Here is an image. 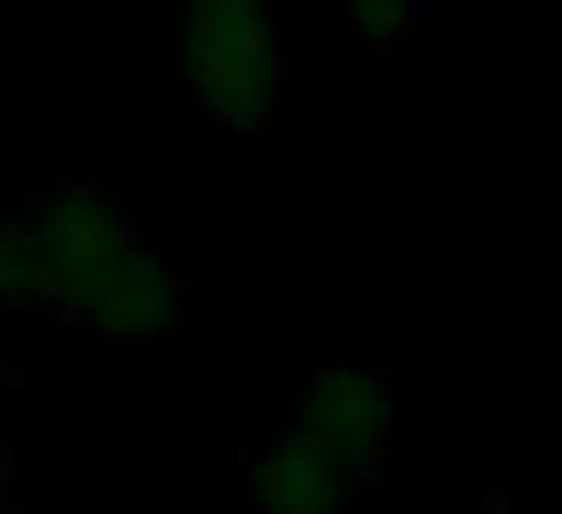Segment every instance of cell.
Returning a JSON list of instances; mask_svg holds the SVG:
<instances>
[{
	"label": "cell",
	"instance_id": "6da1fadb",
	"mask_svg": "<svg viewBox=\"0 0 562 514\" xmlns=\"http://www.w3.org/2000/svg\"><path fill=\"white\" fill-rule=\"evenodd\" d=\"M170 62L206 122H218L224 134H260L284 86L272 0H188Z\"/></svg>",
	"mask_w": 562,
	"mask_h": 514
},
{
	"label": "cell",
	"instance_id": "7a4b0ae2",
	"mask_svg": "<svg viewBox=\"0 0 562 514\" xmlns=\"http://www.w3.org/2000/svg\"><path fill=\"white\" fill-rule=\"evenodd\" d=\"M296 424L315 442H327L357 478H375L387 460V429H393V393L387 369L363 364V357H333L308 376L303 400H296Z\"/></svg>",
	"mask_w": 562,
	"mask_h": 514
},
{
	"label": "cell",
	"instance_id": "3957f363",
	"mask_svg": "<svg viewBox=\"0 0 562 514\" xmlns=\"http://www.w3.org/2000/svg\"><path fill=\"white\" fill-rule=\"evenodd\" d=\"M243 490L255 514H351L363 478L303 424H284L260 454H248Z\"/></svg>",
	"mask_w": 562,
	"mask_h": 514
},
{
	"label": "cell",
	"instance_id": "277c9868",
	"mask_svg": "<svg viewBox=\"0 0 562 514\" xmlns=\"http://www.w3.org/2000/svg\"><path fill=\"white\" fill-rule=\"evenodd\" d=\"M188 321V284L170 279L158 267V255H146L139 267H127L122 279L103 291V303L91 309L86 333L103 345H158Z\"/></svg>",
	"mask_w": 562,
	"mask_h": 514
},
{
	"label": "cell",
	"instance_id": "5b68a950",
	"mask_svg": "<svg viewBox=\"0 0 562 514\" xmlns=\"http://www.w3.org/2000/svg\"><path fill=\"white\" fill-rule=\"evenodd\" d=\"M339 13L369 49H393L424 25V0H339Z\"/></svg>",
	"mask_w": 562,
	"mask_h": 514
},
{
	"label": "cell",
	"instance_id": "8992f818",
	"mask_svg": "<svg viewBox=\"0 0 562 514\" xmlns=\"http://www.w3.org/2000/svg\"><path fill=\"white\" fill-rule=\"evenodd\" d=\"M37 303V284H31V260L19 248L13 219H0V309H31Z\"/></svg>",
	"mask_w": 562,
	"mask_h": 514
},
{
	"label": "cell",
	"instance_id": "52a82bcc",
	"mask_svg": "<svg viewBox=\"0 0 562 514\" xmlns=\"http://www.w3.org/2000/svg\"><path fill=\"white\" fill-rule=\"evenodd\" d=\"M13 472H19V454H13V442L0 436V502H7V490H13Z\"/></svg>",
	"mask_w": 562,
	"mask_h": 514
},
{
	"label": "cell",
	"instance_id": "ba28073f",
	"mask_svg": "<svg viewBox=\"0 0 562 514\" xmlns=\"http://www.w3.org/2000/svg\"><path fill=\"white\" fill-rule=\"evenodd\" d=\"M0 514H25V509H19V502H0Z\"/></svg>",
	"mask_w": 562,
	"mask_h": 514
}]
</instances>
